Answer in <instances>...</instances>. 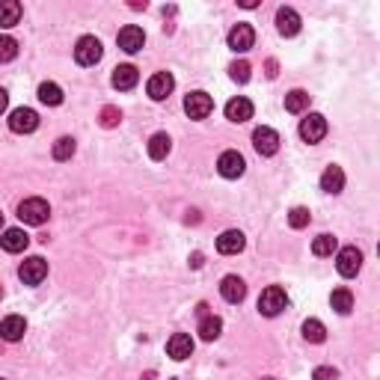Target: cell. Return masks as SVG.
Wrapping results in <instances>:
<instances>
[{
	"instance_id": "6da1fadb",
	"label": "cell",
	"mask_w": 380,
	"mask_h": 380,
	"mask_svg": "<svg viewBox=\"0 0 380 380\" xmlns=\"http://www.w3.org/2000/svg\"><path fill=\"white\" fill-rule=\"evenodd\" d=\"M18 217L27 223V226H42L45 220L51 217V205L45 202L42 196H30L18 205Z\"/></svg>"
},
{
	"instance_id": "7a4b0ae2",
	"label": "cell",
	"mask_w": 380,
	"mask_h": 380,
	"mask_svg": "<svg viewBox=\"0 0 380 380\" xmlns=\"http://www.w3.org/2000/svg\"><path fill=\"white\" fill-rule=\"evenodd\" d=\"M285 306H288V294H285V288H279V285H268L259 297V312L268 315V318H276Z\"/></svg>"
},
{
	"instance_id": "3957f363",
	"label": "cell",
	"mask_w": 380,
	"mask_h": 380,
	"mask_svg": "<svg viewBox=\"0 0 380 380\" xmlns=\"http://www.w3.org/2000/svg\"><path fill=\"white\" fill-rule=\"evenodd\" d=\"M102 54H104V48L95 36H80L78 45H75V60L80 66H95V62L102 60Z\"/></svg>"
},
{
	"instance_id": "277c9868",
	"label": "cell",
	"mask_w": 380,
	"mask_h": 380,
	"mask_svg": "<svg viewBox=\"0 0 380 380\" xmlns=\"http://www.w3.org/2000/svg\"><path fill=\"white\" fill-rule=\"evenodd\" d=\"M18 276H21L24 285H39L45 276H48V261L42 256H30L27 261H21V268H18Z\"/></svg>"
},
{
	"instance_id": "5b68a950",
	"label": "cell",
	"mask_w": 380,
	"mask_h": 380,
	"mask_svg": "<svg viewBox=\"0 0 380 380\" xmlns=\"http://www.w3.org/2000/svg\"><path fill=\"white\" fill-rule=\"evenodd\" d=\"M39 128V113L30 110V107H18V110L9 113V131L15 134H33Z\"/></svg>"
},
{
	"instance_id": "8992f818",
	"label": "cell",
	"mask_w": 380,
	"mask_h": 380,
	"mask_svg": "<svg viewBox=\"0 0 380 380\" xmlns=\"http://www.w3.org/2000/svg\"><path fill=\"white\" fill-rule=\"evenodd\" d=\"M252 146H256V152L261 158H270L279 152V134L274 128H268V125H261V128L252 131Z\"/></svg>"
},
{
	"instance_id": "52a82bcc",
	"label": "cell",
	"mask_w": 380,
	"mask_h": 380,
	"mask_svg": "<svg viewBox=\"0 0 380 380\" xmlns=\"http://www.w3.org/2000/svg\"><path fill=\"white\" fill-rule=\"evenodd\" d=\"M336 268L342 276H357L359 268H363V252H359L357 247H342L339 256H336Z\"/></svg>"
},
{
	"instance_id": "ba28073f",
	"label": "cell",
	"mask_w": 380,
	"mask_h": 380,
	"mask_svg": "<svg viewBox=\"0 0 380 380\" xmlns=\"http://www.w3.org/2000/svg\"><path fill=\"white\" fill-rule=\"evenodd\" d=\"M185 110H187L190 119H208L211 110H214V102H211L208 93H190L185 98Z\"/></svg>"
},
{
	"instance_id": "9c48e42d",
	"label": "cell",
	"mask_w": 380,
	"mask_h": 380,
	"mask_svg": "<svg viewBox=\"0 0 380 380\" xmlns=\"http://www.w3.org/2000/svg\"><path fill=\"white\" fill-rule=\"evenodd\" d=\"M300 137L306 143H321L324 137H327V119H324L321 113H309L300 122Z\"/></svg>"
},
{
	"instance_id": "30bf717a",
	"label": "cell",
	"mask_w": 380,
	"mask_h": 380,
	"mask_svg": "<svg viewBox=\"0 0 380 380\" xmlns=\"http://www.w3.org/2000/svg\"><path fill=\"white\" fill-rule=\"evenodd\" d=\"M173 86H176L173 75H169V71H158V75L149 78L146 93H149L152 102H164V98H169V93H173Z\"/></svg>"
},
{
	"instance_id": "8fae6325",
	"label": "cell",
	"mask_w": 380,
	"mask_h": 380,
	"mask_svg": "<svg viewBox=\"0 0 380 380\" xmlns=\"http://www.w3.org/2000/svg\"><path fill=\"white\" fill-rule=\"evenodd\" d=\"M116 42H119V48L125 54H137V51H143V45H146V33H143L137 24H128V27H122V30H119Z\"/></svg>"
},
{
	"instance_id": "7c38bea8",
	"label": "cell",
	"mask_w": 380,
	"mask_h": 380,
	"mask_svg": "<svg viewBox=\"0 0 380 380\" xmlns=\"http://www.w3.org/2000/svg\"><path fill=\"white\" fill-rule=\"evenodd\" d=\"M217 169H220L223 178H241L244 169H247V161H244L241 152H223L220 161H217Z\"/></svg>"
},
{
	"instance_id": "4fadbf2b",
	"label": "cell",
	"mask_w": 380,
	"mask_h": 380,
	"mask_svg": "<svg viewBox=\"0 0 380 380\" xmlns=\"http://www.w3.org/2000/svg\"><path fill=\"white\" fill-rule=\"evenodd\" d=\"M252 42H256V30L250 24H235L229 30V48L235 54H247L252 48Z\"/></svg>"
},
{
	"instance_id": "5bb4252c",
	"label": "cell",
	"mask_w": 380,
	"mask_h": 380,
	"mask_svg": "<svg viewBox=\"0 0 380 380\" xmlns=\"http://www.w3.org/2000/svg\"><path fill=\"white\" fill-rule=\"evenodd\" d=\"M276 30H279V36H285V39L297 36L300 33V15H297L292 6H283L276 12Z\"/></svg>"
},
{
	"instance_id": "9a60e30c",
	"label": "cell",
	"mask_w": 380,
	"mask_h": 380,
	"mask_svg": "<svg viewBox=\"0 0 380 380\" xmlns=\"http://www.w3.org/2000/svg\"><path fill=\"white\" fill-rule=\"evenodd\" d=\"M220 294H223V300L226 303H241L244 297H247V283H244L241 276H235V274H229L220 283Z\"/></svg>"
},
{
	"instance_id": "2e32d148",
	"label": "cell",
	"mask_w": 380,
	"mask_h": 380,
	"mask_svg": "<svg viewBox=\"0 0 380 380\" xmlns=\"http://www.w3.org/2000/svg\"><path fill=\"white\" fill-rule=\"evenodd\" d=\"M167 354L182 363V359H187L190 354H193V339H190L187 333H173L169 342H167Z\"/></svg>"
},
{
	"instance_id": "e0dca14e",
	"label": "cell",
	"mask_w": 380,
	"mask_h": 380,
	"mask_svg": "<svg viewBox=\"0 0 380 380\" xmlns=\"http://www.w3.org/2000/svg\"><path fill=\"white\" fill-rule=\"evenodd\" d=\"M252 102L250 98H244V95H238V98H232L229 104H226V119L229 122H247V119H252Z\"/></svg>"
},
{
	"instance_id": "ac0fdd59",
	"label": "cell",
	"mask_w": 380,
	"mask_h": 380,
	"mask_svg": "<svg viewBox=\"0 0 380 380\" xmlns=\"http://www.w3.org/2000/svg\"><path fill=\"white\" fill-rule=\"evenodd\" d=\"M244 244H247L244 235L238 229H229L217 238V252H220V256H238V252L244 250Z\"/></svg>"
},
{
	"instance_id": "d6986e66",
	"label": "cell",
	"mask_w": 380,
	"mask_h": 380,
	"mask_svg": "<svg viewBox=\"0 0 380 380\" xmlns=\"http://www.w3.org/2000/svg\"><path fill=\"white\" fill-rule=\"evenodd\" d=\"M24 333H27V321L21 315H9V318L0 321V339L18 342V339H24Z\"/></svg>"
},
{
	"instance_id": "ffe728a7",
	"label": "cell",
	"mask_w": 380,
	"mask_h": 380,
	"mask_svg": "<svg viewBox=\"0 0 380 380\" xmlns=\"http://www.w3.org/2000/svg\"><path fill=\"white\" fill-rule=\"evenodd\" d=\"M27 244H30V235H27L24 229H6L3 235H0V247H3L6 252H24Z\"/></svg>"
},
{
	"instance_id": "44dd1931",
	"label": "cell",
	"mask_w": 380,
	"mask_h": 380,
	"mask_svg": "<svg viewBox=\"0 0 380 380\" xmlns=\"http://www.w3.org/2000/svg\"><path fill=\"white\" fill-rule=\"evenodd\" d=\"M342 187H345V173H342V167L330 164L321 173V190L324 193H342Z\"/></svg>"
},
{
	"instance_id": "7402d4cb",
	"label": "cell",
	"mask_w": 380,
	"mask_h": 380,
	"mask_svg": "<svg viewBox=\"0 0 380 380\" xmlns=\"http://www.w3.org/2000/svg\"><path fill=\"white\" fill-rule=\"evenodd\" d=\"M137 80H140V71L134 66H116L113 69V86L122 89V93H128V89L137 86Z\"/></svg>"
},
{
	"instance_id": "603a6c76",
	"label": "cell",
	"mask_w": 380,
	"mask_h": 380,
	"mask_svg": "<svg viewBox=\"0 0 380 380\" xmlns=\"http://www.w3.org/2000/svg\"><path fill=\"white\" fill-rule=\"evenodd\" d=\"M220 333H223V321L217 315H202L199 318V336H202V342L220 339Z\"/></svg>"
},
{
	"instance_id": "cb8c5ba5",
	"label": "cell",
	"mask_w": 380,
	"mask_h": 380,
	"mask_svg": "<svg viewBox=\"0 0 380 380\" xmlns=\"http://www.w3.org/2000/svg\"><path fill=\"white\" fill-rule=\"evenodd\" d=\"M21 21V3L18 0H0V27H15Z\"/></svg>"
},
{
	"instance_id": "d4e9b609",
	"label": "cell",
	"mask_w": 380,
	"mask_h": 380,
	"mask_svg": "<svg viewBox=\"0 0 380 380\" xmlns=\"http://www.w3.org/2000/svg\"><path fill=\"white\" fill-rule=\"evenodd\" d=\"M169 149H173V140H169L164 131L155 134V137L149 140V158H152V161H164V158L169 155Z\"/></svg>"
},
{
	"instance_id": "484cf974",
	"label": "cell",
	"mask_w": 380,
	"mask_h": 380,
	"mask_svg": "<svg viewBox=\"0 0 380 380\" xmlns=\"http://www.w3.org/2000/svg\"><path fill=\"white\" fill-rule=\"evenodd\" d=\"M330 306L336 309L339 315H348L351 309H354V294L348 292V288H336V292L330 294Z\"/></svg>"
},
{
	"instance_id": "4316f807",
	"label": "cell",
	"mask_w": 380,
	"mask_h": 380,
	"mask_svg": "<svg viewBox=\"0 0 380 380\" xmlns=\"http://www.w3.org/2000/svg\"><path fill=\"white\" fill-rule=\"evenodd\" d=\"M303 339L312 342V345H321L327 339V330H324V324L318 318H309V321H303Z\"/></svg>"
},
{
	"instance_id": "83f0119b",
	"label": "cell",
	"mask_w": 380,
	"mask_h": 380,
	"mask_svg": "<svg viewBox=\"0 0 380 380\" xmlns=\"http://www.w3.org/2000/svg\"><path fill=\"white\" fill-rule=\"evenodd\" d=\"M306 107H309V95H306L303 89H292V93L285 95V110L288 113H303Z\"/></svg>"
},
{
	"instance_id": "f1b7e54d",
	"label": "cell",
	"mask_w": 380,
	"mask_h": 380,
	"mask_svg": "<svg viewBox=\"0 0 380 380\" xmlns=\"http://www.w3.org/2000/svg\"><path fill=\"white\" fill-rule=\"evenodd\" d=\"M336 250H339V241L333 238V235H318V238L312 241V252H315V256H321V259L333 256Z\"/></svg>"
},
{
	"instance_id": "f546056e",
	"label": "cell",
	"mask_w": 380,
	"mask_h": 380,
	"mask_svg": "<svg viewBox=\"0 0 380 380\" xmlns=\"http://www.w3.org/2000/svg\"><path fill=\"white\" fill-rule=\"evenodd\" d=\"M39 102L42 104H48V107H57V104H62V89L57 86V84H42L39 86Z\"/></svg>"
},
{
	"instance_id": "4dcf8cb0",
	"label": "cell",
	"mask_w": 380,
	"mask_h": 380,
	"mask_svg": "<svg viewBox=\"0 0 380 380\" xmlns=\"http://www.w3.org/2000/svg\"><path fill=\"white\" fill-rule=\"evenodd\" d=\"M18 57V42L12 39V36L0 33V62H9Z\"/></svg>"
},
{
	"instance_id": "1f68e13d",
	"label": "cell",
	"mask_w": 380,
	"mask_h": 380,
	"mask_svg": "<svg viewBox=\"0 0 380 380\" xmlns=\"http://www.w3.org/2000/svg\"><path fill=\"white\" fill-rule=\"evenodd\" d=\"M75 140H71V137H60L57 143H54V158H57V161H69L71 155H75Z\"/></svg>"
},
{
	"instance_id": "d6a6232c",
	"label": "cell",
	"mask_w": 380,
	"mask_h": 380,
	"mask_svg": "<svg viewBox=\"0 0 380 380\" xmlns=\"http://www.w3.org/2000/svg\"><path fill=\"white\" fill-rule=\"evenodd\" d=\"M309 220H312V214H309V208H292V214H288V226L292 229H303V226H309Z\"/></svg>"
},
{
	"instance_id": "836d02e7",
	"label": "cell",
	"mask_w": 380,
	"mask_h": 380,
	"mask_svg": "<svg viewBox=\"0 0 380 380\" xmlns=\"http://www.w3.org/2000/svg\"><path fill=\"white\" fill-rule=\"evenodd\" d=\"M250 62L247 60H238V62H232V66H229V75H232V80H235V84H247V80H250Z\"/></svg>"
},
{
	"instance_id": "e575fe53",
	"label": "cell",
	"mask_w": 380,
	"mask_h": 380,
	"mask_svg": "<svg viewBox=\"0 0 380 380\" xmlns=\"http://www.w3.org/2000/svg\"><path fill=\"white\" fill-rule=\"evenodd\" d=\"M119 119H122V113L116 110V107H104V110H102V125H104V128H113V125H119Z\"/></svg>"
},
{
	"instance_id": "d590c367",
	"label": "cell",
	"mask_w": 380,
	"mask_h": 380,
	"mask_svg": "<svg viewBox=\"0 0 380 380\" xmlns=\"http://www.w3.org/2000/svg\"><path fill=\"white\" fill-rule=\"evenodd\" d=\"M336 377H339V372H336V368H330V366H318L312 372V380H336Z\"/></svg>"
},
{
	"instance_id": "8d00e7d4",
	"label": "cell",
	"mask_w": 380,
	"mask_h": 380,
	"mask_svg": "<svg viewBox=\"0 0 380 380\" xmlns=\"http://www.w3.org/2000/svg\"><path fill=\"white\" fill-rule=\"evenodd\" d=\"M6 107H9V95H6V89H3V86H0V113H3V110H6Z\"/></svg>"
},
{
	"instance_id": "74e56055",
	"label": "cell",
	"mask_w": 380,
	"mask_h": 380,
	"mask_svg": "<svg viewBox=\"0 0 380 380\" xmlns=\"http://www.w3.org/2000/svg\"><path fill=\"white\" fill-rule=\"evenodd\" d=\"M196 315H199V318H202V315H208V303H199L196 306Z\"/></svg>"
},
{
	"instance_id": "f35d334b",
	"label": "cell",
	"mask_w": 380,
	"mask_h": 380,
	"mask_svg": "<svg viewBox=\"0 0 380 380\" xmlns=\"http://www.w3.org/2000/svg\"><path fill=\"white\" fill-rule=\"evenodd\" d=\"M241 6L244 9H252V6H259V0H241Z\"/></svg>"
},
{
	"instance_id": "ab89813d",
	"label": "cell",
	"mask_w": 380,
	"mask_h": 380,
	"mask_svg": "<svg viewBox=\"0 0 380 380\" xmlns=\"http://www.w3.org/2000/svg\"><path fill=\"white\" fill-rule=\"evenodd\" d=\"M190 265H193V268H199V265H202V256H199V252H193V259H190Z\"/></svg>"
},
{
	"instance_id": "60d3db41",
	"label": "cell",
	"mask_w": 380,
	"mask_h": 380,
	"mask_svg": "<svg viewBox=\"0 0 380 380\" xmlns=\"http://www.w3.org/2000/svg\"><path fill=\"white\" fill-rule=\"evenodd\" d=\"M143 380H155V372H146V375H143Z\"/></svg>"
},
{
	"instance_id": "b9f144b4",
	"label": "cell",
	"mask_w": 380,
	"mask_h": 380,
	"mask_svg": "<svg viewBox=\"0 0 380 380\" xmlns=\"http://www.w3.org/2000/svg\"><path fill=\"white\" fill-rule=\"evenodd\" d=\"M0 229H3V214H0Z\"/></svg>"
},
{
	"instance_id": "7bdbcfd3",
	"label": "cell",
	"mask_w": 380,
	"mask_h": 380,
	"mask_svg": "<svg viewBox=\"0 0 380 380\" xmlns=\"http://www.w3.org/2000/svg\"><path fill=\"white\" fill-rule=\"evenodd\" d=\"M261 380H274V377H261Z\"/></svg>"
},
{
	"instance_id": "ee69618b",
	"label": "cell",
	"mask_w": 380,
	"mask_h": 380,
	"mask_svg": "<svg viewBox=\"0 0 380 380\" xmlns=\"http://www.w3.org/2000/svg\"><path fill=\"white\" fill-rule=\"evenodd\" d=\"M0 297H3V288H0Z\"/></svg>"
}]
</instances>
